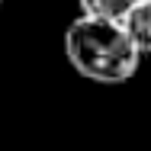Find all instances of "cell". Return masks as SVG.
<instances>
[{
  "instance_id": "obj_1",
  "label": "cell",
  "mask_w": 151,
  "mask_h": 151,
  "mask_svg": "<svg viewBox=\"0 0 151 151\" xmlns=\"http://www.w3.org/2000/svg\"><path fill=\"white\" fill-rule=\"evenodd\" d=\"M64 55L71 68L96 84H125L142 64V48L119 19L81 13L64 29Z\"/></svg>"
},
{
  "instance_id": "obj_2",
  "label": "cell",
  "mask_w": 151,
  "mask_h": 151,
  "mask_svg": "<svg viewBox=\"0 0 151 151\" xmlns=\"http://www.w3.org/2000/svg\"><path fill=\"white\" fill-rule=\"evenodd\" d=\"M122 26L135 39V45L142 48V55H151V0H138V3L125 13Z\"/></svg>"
},
{
  "instance_id": "obj_3",
  "label": "cell",
  "mask_w": 151,
  "mask_h": 151,
  "mask_svg": "<svg viewBox=\"0 0 151 151\" xmlns=\"http://www.w3.org/2000/svg\"><path fill=\"white\" fill-rule=\"evenodd\" d=\"M81 13L87 16H100V19H125V13L138 3V0H77Z\"/></svg>"
},
{
  "instance_id": "obj_4",
  "label": "cell",
  "mask_w": 151,
  "mask_h": 151,
  "mask_svg": "<svg viewBox=\"0 0 151 151\" xmlns=\"http://www.w3.org/2000/svg\"><path fill=\"white\" fill-rule=\"evenodd\" d=\"M0 6H3V0H0Z\"/></svg>"
}]
</instances>
